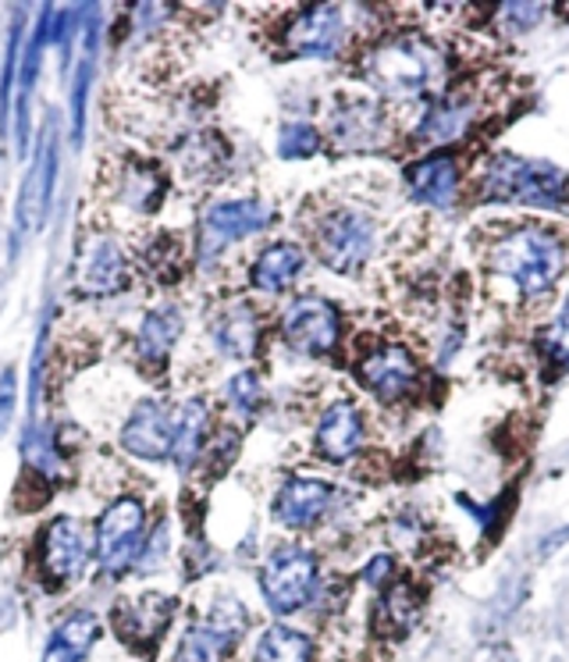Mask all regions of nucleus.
<instances>
[{
	"label": "nucleus",
	"mask_w": 569,
	"mask_h": 662,
	"mask_svg": "<svg viewBox=\"0 0 569 662\" xmlns=\"http://www.w3.org/2000/svg\"><path fill=\"white\" fill-rule=\"evenodd\" d=\"M363 79L391 100L431 97L449 79L445 53L424 36H391L363 58Z\"/></svg>",
	"instance_id": "f257e3e1"
},
{
	"label": "nucleus",
	"mask_w": 569,
	"mask_h": 662,
	"mask_svg": "<svg viewBox=\"0 0 569 662\" xmlns=\"http://www.w3.org/2000/svg\"><path fill=\"white\" fill-rule=\"evenodd\" d=\"M562 264H566L562 242L548 228L537 225L517 228V232L503 236L492 246V272L509 281L520 300L545 296L559 281Z\"/></svg>",
	"instance_id": "f03ea898"
},
{
	"label": "nucleus",
	"mask_w": 569,
	"mask_h": 662,
	"mask_svg": "<svg viewBox=\"0 0 569 662\" xmlns=\"http://www.w3.org/2000/svg\"><path fill=\"white\" fill-rule=\"evenodd\" d=\"M477 193H481V200L562 210L569 200V179L562 168L548 165V160H534V157H520V154H495L481 171Z\"/></svg>",
	"instance_id": "7ed1b4c3"
},
{
	"label": "nucleus",
	"mask_w": 569,
	"mask_h": 662,
	"mask_svg": "<svg viewBox=\"0 0 569 662\" xmlns=\"http://www.w3.org/2000/svg\"><path fill=\"white\" fill-rule=\"evenodd\" d=\"M377 228L367 214L338 207L331 214H324L314 228V250L324 264L338 275H352L367 264V256L374 253Z\"/></svg>",
	"instance_id": "20e7f679"
},
{
	"label": "nucleus",
	"mask_w": 569,
	"mask_h": 662,
	"mask_svg": "<svg viewBox=\"0 0 569 662\" xmlns=\"http://www.w3.org/2000/svg\"><path fill=\"white\" fill-rule=\"evenodd\" d=\"M317 577L320 566L314 552H306L300 545L278 549L275 556L267 559V566L261 570V591L267 605L281 616H289L317 594Z\"/></svg>",
	"instance_id": "39448f33"
},
{
	"label": "nucleus",
	"mask_w": 569,
	"mask_h": 662,
	"mask_svg": "<svg viewBox=\"0 0 569 662\" xmlns=\"http://www.w3.org/2000/svg\"><path fill=\"white\" fill-rule=\"evenodd\" d=\"M146 545V509L140 498H118L97 523V559L104 574H125L143 556Z\"/></svg>",
	"instance_id": "423d86ee"
},
{
	"label": "nucleus",
	"mask_w": 569,
	"mask_h": 662,
	"mask_svg": "<svg viewBox=\"0 0 569 662\" xmlns=\"http://www.w3.org/2000/svg\"><path fill=\"white\" fill-rule=\"evenodd\" d=\"M250 627L246 605L235 599H218L214 610L207 613L203 624L185 630V638L174 652V662H225L232 655V648Z\"/></svg>",
	"instance_id": "0eeeda50"
},
{
	"label": "nucleus",
	"mask_w": 569,
	"mask_h": 662,
	"mask_svg": "<svg viewBox=\"0 0 569 662\" xmlns=\"http://www.w3.org/2000/svg\"><path fill=\"white\" fill-rule=\"evenodd\" d=\"M349 39L346 8L338 4H314L303 8L289 25H284L281 47L292 58H338Z\"/></svg>",
	"instance_id": "6e6552de"
},
{
	"label": "nucleus",
	"mask_w": 569,
	"mask_h": 662,
	"mask_svg": "<svg viewBox=\"0 0 569 662\" xmlns=\"http://www.w3.org/2000/svg\"><path fill=\"white\" fill-rule=\"evenodd\" d=\"M281 335L306 357H328L342 339V317H338L335 303L320 300V296H303L284 310Z\"/></svg>",
	"instance_id": "1a4fd4ad"
},
{
	"label": "nucleus",
	"mask_w": 569,
	"mask_h": 662,
	"mask_svg": "<svg viewBox=\"0 0 569 662\" xmlns=\"http://www.w3.org/2000/svg\"><path fill=\"white\" fill-rule=\"evenodd\" d=\"M270 225V207L261 200H225V204H210L199 221V256L210 261L232 242L246 239L253 232Z\"/></svg>",
	"instance_id": "9d476101"
},
{
	"label": "nucleus",
	"mask_w": 569,
	"mask_h": 662,
	"mask_svg": "<svg viewBox=\"0 0 569 662\" xmlns=\"http://www.w3.org/2000/svg\"><path fill=\"white\" fill-rule=\"evenodd\" d=\"M356 377H360V385L367 388V392H374L377 399L399 402V399H405L416 388L420 363H416V357L405 346L385 342V346H377L374 353H367V357L360 360Z\"/></svg>",
	"instance_id": "9b49d317"
},
{
	"label": "nucleus",
	"mask_w": 569,
	"mask_h": 662,
	"mask_svg": "<svg viewBox=\"0 0 569 662\" xmlns=\"http://www.w3.org/2000/svg\"><path fill=\"white\" fill-rule=\"evenodd\" d=\"M174 616V599L160 591L135 594V599H121L114 605V627L121 634V641L140 648V652H154L157 641L165 638V630Z\"/></svg>",
	"instance_id": "f8f14e48"
},
{
	"label": "nucleus",
	"mask_w": 569,
	"mask_h": 662,
	"mask_svg": "<svg viewBox=\"0 0 569 662\" xmlns=\"http://www.w3.org/2000/svg\"><path fill=\"white\" fill-rule=\"evenodd\" d=\"M174 442V413L168 402L160 399H143L135 402L125 428H121V445L135 459H146V464H157V459L171 456Z\"/></svg>",
	"instance_id": "ddd939ff"
},
{
	"label": "nucleus",
	"mask_w": 569,
	"mask_h": 662,
	"mask_svg": "<svg viewBox=\"0 0 569 662\" xmlns=\"http://www.w3.org/2000/svg\"><path fill=\"white\" fill-rule=\"evenodd\" d=\"M93 538L75 517H53L44 531V570L53 580H78L89 566Z\"/></svg>",
	"instance_id": "4468645a"
},
{
	"label": "nucleus",
	"mask_w": 569,
	"mask_h": 662,
	"mask_svg": "<svg viewBox=\"0 0 569 662\" xmlns=\"http://www.w3.org/2000/svg\"><path fill=\"white\" fill-rule=\"evenodd\" d=\"M53 174H58V132L53 125L47 129L44 146H39L36 165L29 168V179L22 185L19 196V232L33 236L39 225H44V214L50 207V193H53Z\"/></svg>",
	"instance_id": "2eb2a0df"
},
{
	"label": "nucleus",
	"mask_w": 569,
	"mask_h": 662,
	"mask_svg": "<svg viewBox=\"0 0 569 662\" xmlns=\"http://www.w3.org/2000/svg\"><path fill=\"white\" fill-rule=\"evenodd\" d=\"M335 489L320 478H292L281 484V492L275 495V517L278 523L292 527V531H306L314 527L324 513L331 509Z\"/></svg>",
	"instance_id": "dca6fc26"
},
{
	"label": "nucleus",
	"mask_w": 569,
	"mask_h": 662,
	"mask_svg": "<svg viewBox=\"0 0 569 662\" xmlns=\"http://www.w3.org/2000/svg\"><path fill=\"white\" fill-rule=\"evenodd\" d=\"M405 182H410V193L427 207H452L459 193V168L452 154H427L424 160L405 168Z\"/></svg>",
	"instance_id": "f3484780"
},
{
	"label": "nucleus",
	"mask_w": 569,
	"mask_h": 662,
	"mask_svg": "<svg viewBox=\"0 0 569 662\" xmlns=\"http://www.w3.org/2000/svg\"><path fill=\"white\" fill-rule=\"evenodd\" d=\"M363 442V413L356 402L335 399L328 410L320 413L317 424V456L331 459V464H342L352 453L360 449Z\"/></svg>",
	"instance_id": "a211bd4d"
},
{
	"label": "nucleus",
	"mask_w": 569,
	"mask_h": 662,
	"mask_svg": "<svg viewBox=\"0 0 569 662\" xmlns=\"http://www.w3.org/2000/svg\"><path fill=\"white\" fill-rule=\"evenodd\" d=\"M331 140L342 151H374L385 140V115L377 104L352 100L331 115Z\"/></svg>",
	"instance_id": "6ab92c4d"
},
{
	"label": "nucleus",
	"mask_w": 569,
	"mask_h": 662,
	"mask_svg": "<svg viewBox=\"0 0 569 662\" xmlns=\"http://www.w3.org/2000/svg\"><path fill=\"white\" fill-rule=\"evenodd\" d=\"M78 289L86 296H111L125 289V256L111 239H93L78 264Z\"/></svg>",
	"instance_id": "aec40b11"
},
{
	"label": "nucleus",
	"mask_w": 569,
	"mask_h": 662,
	"mask_svg": "<svg viewBox=\"0 0 569 662\" xmlns=\"http://www.w3.org/2000/svg\"><path fill=\"white\" fill-rule=\"evenodd\" d=\"M473 118H477V107H473L467 97H445L438 104H431L424 118L416 125V143H427V146H445V143H456L463 140Z\"/></svg>",
	"instance_id": "412c9836"
},
{
	"label": "nucleus",
	"mask_w": 569,
	"mask_h": 662,
	"mask_svg": "<svg viewBox=\"0 0 569 662\" xmlns=\"http://www.w3.org/2000/svg\"><path fill=\"white\" fill-rule=\"evenodd\" d=\"M83 29H78L75 44V75H72V140L83 143L86 132V100H89V83H93V64H97V8H83Z\"/></svg>",
	"instance_id": "4be33fe9"
},
{
	"label": "nucleus",
	"mask_w": 569,
	"mask_h": 662,
	"mask_svg": "<svg viewBox=\"0 0 569 662\" xmlns=\"http://www.w3.org/2000/svg\"><path fill=\"white\" fill-rule=\"evenodd\" d=\"M100 630H104V624L97 613L78 610L72 616H64L44 648V662H83L89 648L97 645Z\"/></svg>",
	"instance_id": "5701e85b"
},
{
	"label": "nucleus",
	"mask_w": 569,
	"mask_h": 662,
	"mask_svg": "<svg viewBox=\"0 0 569 662\" xmlns=\"http://www.w3.org/2000/svg\"><path fill=\"white\" fill-rule=\"evenodd\" d=\"M182 335V314L174 306H157L146 314L140 335H135V357L143 368H165L174 342Z\"/></svg>",
	"instance_id": "b1692460"
},
{
	"label": "nucleus",
	"mask_w": 569,
	"mask_h": 662,
	"mask_svg": "<svg viewBox=\"0 0 569 662\" xmlns=\"http://www.w3.org/2000/svg\"><path fill=\"white\" fill-rule=\"evenodd\" d=\"M53 11L58 8H44L36 25V36L33 44L25 47V58H22V75H19V100H15V132H19V151H25L29 143V100H33V89H36V75H39V53H44V44L53 39Z\"/></svg>",
	"instance_id": "393cba45"
},
{
	"label": "nucleus",
	"mask_w": 569,
	"mask_h": 662,
	"mask_svg": "<svg viewBox=\"0 0 569 662\" xmlns=\"http://www.w3.org/2000/svg\"><path fill=\"white\" fill-rule=\"evenodd\" d=\"M385 594L377 599L374 605V627L377 634H385V638H402V634H410L420 619V594L413 585H391V588H382Z\"/></svg>",
	"instance_id": "a878e982"
},
{
	"label": "nucleus",
	"mask_w": 569,
	"mask_h": 662,
	"mask_svg": "<svg viewBox=\"0 0 569 662\" xmlns=\"http://www.w3.org/2000/svg\"><path fill=\"white\" fill-rule=\"evenodd\" d=\"M256 342H261V324H256V314L250 303L225 310L218 324H214V346H218L225 357L246 360L256 353Z\"/></svg>",
	"instance_id": "bb28decb"
},
{
	"label": "nucleus",
	"mask_w": 569,
	"mask_h": 662,
	"mask_svg": "<svg viewBox=\"0 0 569 662\" xmlns=\"http://www.w3.org/2000/svg\"><path fill=\"white\" fill-rule=\"evenodd\" d=\"M303 250L292 246V242H275V246H267L261 256H256L253 264V286L261 292H281L292 286V278L303 272Z\"/></svg>",
	"instance_id": "cd10ccee"
},
{
	"label": "nucleus",
	"mask_w": 569,
	"mask_h": 662,
	"mask_svg": "<svg viewBox=\"0 0 569 662\" xmlns=\"http://www.w3.org/2000/svg\"><path fill=\"white\" fill-rule=\"evenodd\" d=\"M207 424H210V413H207V407H203L199 399L185 402V407L179 410V417H174L171 456H174V464H179L182 470L203 453V435H207Z\"/></svg>",
	"instance_id": "c85d7f7f"
},
{
	"label": "nucleus",
	"mask_w": 569,
	"mask_h": 662,
	"mask_svg": "<svg viewBox=\"0 0 569 662\" xmlns=\"http://www.w3.org/2000/svg\"><path fill=\"white\" fill-rule=\"evenodd\" d=\"M310 659H314V641H310L303 630H292L281 624L264 630V638L256 641V652H253V662H310Z\"/></svg>",
	"instance_id": "c756f323"
},
{
	"label": "nucleus",
	"mask_w": 569,
	"mask_h": 662,
	"mask_svg": "<svg viewBox=\"0 0 569 662\" xmlns=\"http://www.w3.org/2000/svg\"><path fill=\"white\" fill-rule=\"evenodd\" d=\"M160 193H165V179H160L157 168L125 165V171H121V182H118V196L125 200L132 210H143V214L157 210Z\"/></svg>",
	"instance_id": "7c9ffc66"
},
{
	"label": "nucleus",
	"mask_w": 569,
	"mask_h": 662,
	"mask_svg": "<svg viewBox=\"0 0 569 662\" xmlns=\"http://www.w3.org/2000/svg\"><path fill=\"white\" fill-rule=\"evenodd\" d=\"M320 151V136L314 125L306 121H292L278 132V154L284 160H303V157H314Z\"/></svg>",
	"instance_id": "2f4dec72"
},
{
	"label": "nucleus",
	"mask_w": 569,
	"mask_h": 662,
	"mask_svg": "<svg viewBox=\"0 0 569 662\" xmlns=\"http://www.w3.org/2000/svg\"><path fill=\"white\" fill-rule=\"evenodd\" d=\"M545 4H523V0H517V4H503L498 8V25H503L506 33L512 36H523L537 29L541 22H545Z\"/></svg>",
	"instance_id": "473e14b6"
},
{
	"label": "nucleus",
	"mask_w": 569,
	"mask_h": 662,
	"mask_svg": "<svg viewBox=\"0 0 569 662\" xmlns=\"http://www.w3.org/2000/svg\"><path fill=\"white\" fill-rule=\"evenodd\" d=\"M545 360L559 371L569 368V300L562 303L559 314H555L552 328L545 335Z\"/></svg>",
	"instance_id": "72a5a7b5"
},
{
	"label": "nucleus",
	"mask_w": 569,
	"mask_h": 662,
	"mask_svg": "<svg viewBox=\"0 0 569 662\" xmlns=\"http://www.w3.org/2000/svg\"><path fill=\"white\" fill-rule=\"evenodd\" d=\"M261 377H256L253 371H242L235 374L232 382H228V402L242 413V417H253L256 407H261Z\"/></svg>",
	"instance_id": "f704fd0d"
},
{
	"label": "nucleus",
	"mask_w": 569,
	"mask_h": 662,
	"mask_svg": "<svg viewBox=\"0 0 569 662\" xmlns=\"http://www.w3.org/2000/svg\"><path fill=\"white\" fill-rule=\"evenodd\" d=\"M11 413H15V371H0V431L11 424Z\"/></svg>",
	"instance_id": "c9c22d12"
},
{
	"label": "nucleus",
	"mask_w": 569,
	"mask_h": 662,
	"mask_svg": "<svg viewBox=\"0 0 569 662\" xmlns=\"http://www.w3.org/2000/svg\"><path fill=\"white\" fill-rule=\"evenodd\" d=\"M391 574H396V559H391V556H374L367 563V570H363V580H367L371 588H388Z\"/></svg>",
	"instance_id": "e433bc0d"
}]
</instances>
